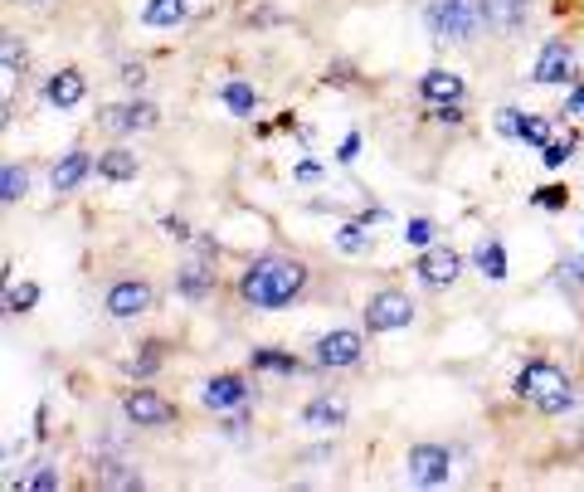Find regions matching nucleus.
Listing matches in <instances>:
<instances>
[{
	"instance_id": "obj_1",
	"label": "nucleus",
	"mask_w": 584,
	"mask_h": 492,
	"mask_svg": "<svg viewBox=\"0 0 584 492\" xmlns=\"http://www.w3.org/2000/svg\"><path fill=\"white\" fill-rule=\"evenodd\" d=\"M307 288V264H297L288 254H263L239 273V298L254 307V312H278L292 307Z\"/></svg>"
},
{
	"instance_id": "obj_2",
	"label": "nucleus",
	"mask_w": 584,
	"mask_h": 492,
	"mask_svg": "<svg viewBox=\"0 0 584 492\" xmlns=\"http://www.w3.org/2000/svg\"><path fill=\"white\" fill-rule=\"evenodd\" d=\"M516 400H526L531 410H541V415H565L570 405H575V380L565 376L555 361H526L521 371H516Z\"/></svg>"
},
{
	"instance_id": "obj_3",
	"label": "nucleus",
	"mask_w": 584,
	"mask_h": 492,
	"mask_svg": "<svg viewBox=\"0 0 584 492\" xmlns=\"http://www.w3.org/2000/svg\"><path fill=\"white\" fill-rule=\"evenodd\" d=\"M487 25V0H434L429 5V30L448 44H473Z\"/></svg>"
},
{
	"instance_id": "obj_4",
	"label": "nucleus",
	"mask_w": 584,
	"mask_h": 492,
	"mask_svg": "<svg viewBox=\"0 0 584 492\" xmlns=\"http://www.w3.org/2000/svg\"><path fill=\"white\" fill-rule=\"evenodd\" d=\"M409 322H414L409 293H400V288H380V293H370V303H365V327H370V337L404 332Z\"/></svg>"
},
{
	"instance_id": "obj_5",
	"label": "nucleus",
	"mask_w": 584,
	"mask_h": 492,
	"mask_svg": "<svg viewBox=\"0 0 584 492\" xmlns=\"http://www.w3.org/2000/svg\"><path fill=\"white\" fill-rule=\"evenodd\" d=\"M317 366L322 371H351V366H361L365 356V337L361 332H351V327H336L327 337H317Z\"/></svg>"
},
{
	"instance_id": "obj_6",
	"label": "nucleus",
	"mask_w": 584,
	"mask_h": 492,
	"mask_svg": "<svg viewBox=\"0 0 584 492\" xmlns=\"http://www.w3.org/2000/svg\"><path fill=\"white\" fill-rule=\"evenodd\" d=\"M151 303H156V293H151V283H142V278H117V283L108 288V298H103L108 317H117V322L146 317V312H151Z\"/></svg>"
},
{
	"instance_id": "obj_7",
	"label": "nucleus",
	"mask_w": 584,
	"mask_h": 492,
	"mask_svg": "<svg viewBox=\"0 0 584 492\" xmlns=\"http://www.w3.org/2000/svg\"><path fill=\"white\" fill-rule=\"evenodd\" d=\"M404 468H409V483H419V488H443L448 473H453V458H448V449H438V444H414L409 458H404Z\"/></svg>"
},
{
	"instance_id": "obj_8",
	"label": "nucleus",
	"mask_w": 584,
	"mask_h": 492,
	"mask_svg": "<svg viewBox=\"0 0 584 492\" xmlns=\"http://www.w3.org/2000/svg\"><path fill=\"white\" fill-rule=\"evenodd\" d=\"M122 415L132 419L137 429H166L171 419L181 415L166 395H156V390H127V400H122Z\"/></svg>"
},
{
	"instance_id": "obj_9",
	"label": "nucleus",
	"mask_w": 584,
	"mask_h": 492,
	"mask_svg": "<svg viewBox=\"0 0 584 492\" xmlns=\"http://www.w3.org/2000/svg\"><path fill=\"white\" fill-rule=\"evenodd\" d=\"M200 405H205V410H215V415H224V410H244V405H249V380L234 376V371H224V376L205 380V390H200Z\"/></svg>"
},
{
	"instance_id": "obj_10",
	"label": "nucleus",
	"mask_w": 584,
	"mask_h": 492,
	"mask_svg": "<svg viewBox=\"0 0 584 492\" xmlns=\"http://www.w3.org/2000/svg\"><path fill=\"white\" fill-rule=\"evenodd\" d=\"M414 273H419L424 288H448L463 273V254H453V249H424L414 259Z\"/></svg>"
},
{
	"instance_id": "obj_11",
	"label": "nucleus",
	"mask_w": 584,
	"mask_h": 492,
	"mask_svg": "<svg viewBox=\"0 0 584 492\" xmlns=\"http://www.w3.org/2000/svg\"><path fill=\"white\" fill-rule=\"evenodd\" d=\"M103 132L112 137H127V132H146V127H156V108L151 103H117V108H103Z\"/></svg>"
},
{
	"instance_id": "obj_12",
	"label": "nucleus",
	"mask_w": 584,
	"mask_h": 492,
	"mask_svg": "<svg viewBox=\"0 0 584 492\" xmlns=\"http://www.w3.org/2000/svg\"><path fill=\"white\" fill-rule=\"evenodd\" d=\"M575 74V49L565 44V39H546V49H541V59H536V83H565V78Z\"/></svg>"
},
{
	"instance_id": "obj_13",
	"label": "nucleus",
	"mask_w": 584,
	"mask_h": 492,
	"mask_svg": "<svg viewBox=\"0 0 584 492\" xmlns=\"http://www.w3.org/2000/svg\"><path fill=\"white\" fill-rule=\"evenodd\" d=\"M83 93H88V78L78 74V69H59V74L44 83V98H49L54 108H78Z\"/></svg>"
},
{
	"instance_id": "obj_14",
	"label": "nucleus",
	"mask_w": 584,
	"mask_h": 492,
	"mask_svg": "<svg viewBox=\"0 0 584 492\" xmlns=\"http://www.w3.org/2000/svg\"><path fill=\"white\" fill-rule=\"evenodd\" d=\"M88 171H93V156L83 152V147H78V152H69L59 166H54V176H49V181H54V195H73V190L88 181Z\"/></svg>"
},
{
	"instance_id": "obj_15",
	"label": "nucleus",
	"mask_w": 584,
	"mask_h": 492,
	"mask_svg": "<svg viewBox=\"0 0 584 492\" xmlns=\"http://www.w3.org/2000/svg\"><path fill=\"white\" fill-rule=\"evenodd\" d=\"M419 98L424 103H463V78L448 69H429L419 78Z\"/></svg>"
},
{
	"instance_id": "obj_16",
	"label": "nucleus",
	"mask_w": 584,
	"mask_h": 492,
	"mask_svg": "<svg viewBox=\"0 0 584 492\" xmlns=\"http://www.w3.org/2000/svg\"><path fill=\"white\" fill-rule=\"evenodd\" d=\"M302 424H307V429H317V434H336V429L346 424V405H341V400H331V395H322V400H312V405L302 410Z\"/></svg>"
},
{
	"instance_id": "obj_17",
	"label": "nucleus",
	"mask_w": 584,
	"mask_h": 492,
	"mask_svg": "<svg viewBox=\"0 0 584 492\" xmlns=\"http://www.w3.org/2000/svg\"><path fill=\"white\" fill-rule=\"evenodd\" d=\"M185 15H190V0H146L142 5V25L151 30H176L185 25Z\"/></svg>"
},
{
	"instance_id": "obj_18",
	"label": "nucleus",
	"mask_w": 584,
	"mask_h": 492,
	"mask_svg": "<svg viewBox=\"0 0 584 492\" xmlns=\"http://www.w3.org/2000/svg\"><path fill=\"white\" fill-rule=\"evenodd\" d=\"M526 25V0H487V30L516 35Z\"/></svg>"
},
{
	"instance_id": "obj_19",
	"label": "nucleus",
	"mask_w": 584,
	"mask_h": 492,
	"mask_svg": "<svg viewBox=\"0 0 584 492\" xmlns=\"http://www.w3.org/2000/svg\"><path fill=\"white\" fill-rule=\"evenodd\" d=\"M137 171H142V161H137V152H127V147H112V152L98 156V176L103 181H137Z\"/></svg>"
},
{
	"instance_id": "obj_20",
	"label": "nucleus",
	"mask_w": 584,
	"mask_h": 492,
	"mask_svg": "<svg viewBox=\"0 0 584 492\" xmlns=\"http://www.w3.org/2000/svg\"><path fill=\"white\" fill-rule=\"evenodd\" d=\"M176 293H181V298H190V303L210 298V293H215V273H210L205 264H185L181 273H176Z\"/></svg>"
},
{
	"instance_id": "obj_21",
	"label": "nucleus",
	"mask_w": 584,
	"mask_h": 492,
	"mask_svg": "<svg viewBox=\"0 0 584 492\" xmlns=\"http://www.w3.org/2000/svg\"><path fill=\"white\" fill-rule=\"evenodd\" d=\"M219 98H224V108L234 117H254L258 113V88L254 83H244V78H229L224 88H219Z\"/></svg>"
},
{
	"instance_id": "obj_22",
	"label": "nucleus",
	"mask_w": 584,
	"mask_h": 492,
	"mask_svg": "<svg viewBox=\"0 0 584 492\" xmlns=\"http://www.w3.org/2000/svg\"><path fill=\"white\" fill-rule=\"evenodd\" d=\"M473 264H477V273H482V278L502 283V278H507V249H502L497 239H482V244L473 249Z\"/></svg>"
},
{
	"instance_id": "obj_23",
	"label": "nucleus",
	"mask_w": 584,
	"mask_h": 492,
	"mask_svg": "<svg viewBox=\"0 0 584 492\" xmlns=\"http://www.w3.org/2000/svg\"><path fill=\"white\" fill-rule=\"evenodd\" d=\"M249 366H254V371H273V376H297V371H302V361H297L292 351H278V346L254 351V356H249Z\"/></svg>"
},
{
	"instance_id": "obj_24",
	"label": "nucleus",
	"mask_w": 584,
	"mask_h": 492,
	"mask_svg": "<svg viewBox=\"0 0 584 492\" xmlns=\"http://www.w3.org/2000/svg\"><path fill=\"white\" fill-rule=\"evenodd\" d=\"M365 220H351V225H341L336 229V249H341V254H365V249H370V244H375V234H365Z\"/></svg>"
},
{
	"instance_id": "obj_25",
	"label": "nucleus",
	"mask_w": 584,
	"mask_h": 492,
	"mask_svg": "<svg viewBox=\"0 0 584 492\" xmlns=\"http://www.w3.org/2000/svg\"><path fill=\"white\" fill-rule=\"evenodd\" d=\"M516 142H531V147H546V142H550V117L521 113V127H516Z\"/></svg>"
},
{
	"instance_id": "obj_26",
	"label": "nucleus",
	"mask_w": 584,
	"mask_h": 492,
	"mask_svg": "<svg viewBox=\"0 0 584 492\" xmlns=\"http://www.w3.org/2000/svg\"><path fill=\"white\" fill-rule=\"evenodd\" d=\"M25 190H30V176H25L20 166H5V171H0V200H5V205L25 200Z\"/></svg>"
},
{
	"instance_id": "obj_27",
	"label": "nucleus",
	"mask_w": 584,
	"mask_h": 492,
	"mask_svg": "<svg viewBox=\"0 0 584 492\" xmlns=\"http://www.w3.org/2000/svg\"><path fill=\"white\" fill-rule=\"evenodd\" d=\"M35 303H39V283H15V288L5 293V312H10V317L30 312Z\"/></svg>"
},
{
	"instance_id": "obj_28",
	"label": "nucleus",
	"mask_w": 584,
	"mask_h": 492,
	"mask_svg": "<svg viewBox=\"0 0 584 492\" xmlns=\"http://www.w3.org/2000/svg\"><path fill=\"white\" fill-rule=\"evenodd\" d=\"M161 361H166V346H161V341H151V346H142V356L132 361V376L137 380L156 376V371H161Z\"/></svg>"
},
{
	"instance_id": "obj_29",
	"label": "nucleus",
	"mask_w": 584,
	"mask_h": 492,
	"mask_svg": "<svg viewBox=\"0 0 584 492\" xmlns=\"http://www.w3.org/2000/svg\"><path fill=\"white\" fill-rule=\"evenodd\" d=\"M404 244L429 249V244H434V220H424V215H419V220H409V225H404Z\"/></svg>"
},
{
	"instance_id": "obj_30",
	"label": "nucleus",
	"mask_w": 584,
	"mask_h": 492,
	"mask_svg": "<svg viewBox=\"0 0 584 492\" xmlns=\"http://www.w3.org/2000/svg\"><path fill=\"white\" fill-rule=\"evenodd\" d=\"M20 488H30V492H49V488H59V473H54L49 463H39L35 473H25V478H20Z\"/></svg>"
},
{
	"instance_id": "obj_31",
	"label": "nucleus",
	"mask_w": 584,
	"mask_h": 492,
	"mask_svg": "<svg viewBox=\"0 0 584 492\" xmlns=\"http://www.w3.org/2000/svg\"><path fill=\"white\" fill-rule=\"evenodd\" d=\"M0 59H5V78H15L20 69H25V49H20V39L5 35V44H0Z\"/></svg>"
},
{
	"instance_id": "obj_32",
	"label": "nucleus",
	"mask_w": 584,
	"mask_h": 492,
	"mask_svg": "<svg viewBox=\"0 0 584 492\" xmlns=\"http://www.w3.org/2000/svg\"><path fill=\"white\" fill-rule=\"evenodd\" d=\"M570 152H575V137H565V142H546V147H541V161H546L550 171H560V166L570 161Z\"/></svg>"
},
{
	"instance_id": "obj_33",
	"label": "nucleus",
	"mask_w": 584,
	"mask_h": 492,
	"mask_svg": "<svg viewBox=\"0 0 584 492\" xmlns=\"http://www.w3.org/2000/svg\"><path fill=\"white\" fill-rule=\"evenodd\" d=\"M531 200H536L541 210H565V205H570V190H565V186H541Z\"/></svg>"
},
{
	"instance_id": "obj_34",
	"label": "nucleus",
	"mask_w": 584,
	"mask_h": 492,
	"mask_svg": "<svg viewBox=\"0 0 584 492\" xmlns=\"http://www.w3.org/2000/svg\"><path fill=\"white\" fill-rule=\"evenodd\" d=\"M103 488H142V473H122V463H108Z\"/></svg>"
},
{
	"instance_id": "obj_35",
	"label": "nucleus",
	"mask_w": 584,
	"mask_h": 492,
	"mask_svg": "<svg viewBox=\"0 0 584 492\" xmlns=\"http://www.w3.org/2000/svg\"><path fill=\"white\" fill-rule=\"evenodd\" d=\"M497 127H502L507 137H516V127H521V113H516V108H502V113H497Z\"/></svg>"
},
{
	"instance_id": "obj_36",
	"label": "nucleus",
	"mask_w": 584,
	"mask_h": 492,
	"mask_svg": "<svg viewBox=\"0 0 584 492\" xmlns=\"http://www.w3.org/2000/svg\"><path fill=\"white\" fill-rule=\"evenodd\" d=\"M122 83H127V88H142L146 69H142V64H122Z\"/></svg>"
},
{
	"instance_id": "obj_37",
	"label": "nucleus",
	"mask_w": 584,
	"mask_h": 492,
	"mask_svg": "<svg viewBox=\"0 0 584 492\" xmlns=\"http://www.w3.org/2000/svg\"><path fill=\"white\" fill-rule=\"evenodd\" d=\"M356 152H361V137L351 132V137H346V142L336 147V161H356Z\"/></svg>"
},
{
	"instance_id": "obj_38",
	"label": "nucleus",
	"mask_w": 584,
	"mask_h": 492,
	"mask_svg": "<svg viewBox=\"0 0 584 492\" xmlns=\"http://www.w3.org/2000/svg\"><path fill=\"white\" fill-rule=\"evenodd\" d=\"M565 117H584V83L570 93V98H565Z\"/></svg>"
},
{
	"instance_id": "obj_39",
	"label": "nucleus",
	"mask_w": 584,
	"mask_h": 492,
	"mask_svg": "<svg viewBox=\"0 0 584 492\" xmlns=\"http://www.w3.org/2000/svg\"><path fill=\"white\" fill-rule=\"evenodd\" d=\"M570 283H584V259H565V268H560Z\"/></svg>"
},
{
	"instance_id": "obj_40",
	"label": "nucleus",
	"mask_w": 584,
	"mask_h": 492,
	"mask_svg": "<svg viewBox=\"0 0 584 492\" xmlns=\"http://www.w3.org/2000/svg\"><path fill=\"white\" fill-rule=\"evenodd\" d=\"M292 176H297V181H317V176H322V166H317V161H302Z\"/></svg>"
},
{
	"instance_id": "obj_41",
	"label": "nucleus",
	"mask_w": 584,
	"mask_h": 492,
	"mask_svg": "<svg viewBox=\"0 0 584 492\" xmlns=\"http://www.w3.org/2000/svg\"><path fill=\"white\" fill-rule=\"evenodd\" d=\"M166 234H171V239H190V229H185V220H166Z\"/></svg>"
},
{
	"instance_id": "obj_42",
	"label": "nucleus",
	"mask_w": 584,
	"mask_h": 492,
	"mask_svg": "<svg viewBox=\"0 0 584 492\" xmlns=\"http://www.w3.org/2000/svg\"><path fill=\"white\" fill-rule=\"evenodd\" d=\"M25 5H44V0H25Z\"/></svg>"
}]
</instances>
